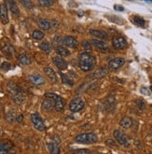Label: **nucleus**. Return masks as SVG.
Wrapping results in <instances>:
<instances>
[{
  "instance_id": "obj_34",
  "label": "nucleus",
  "mask_w": 152,
  "mask_h": 154,
  "mask_svg": "<svg viewBox=\"0 0 152 154\" xmlns=\"http://www.w3.org/2000/svg\"><path fill=\"white\" fill-rule=\"evenodd\" d=\"M81 44H82V47H83L84 50H86V51H92V45L90 44V42H88L86 40H83Z\"/></svg>"
},
{
  "instance_id": "obj_10",
  "label": "nucleus",
  "mask_w": 152,
  "mask_h": 154,
  "mask_svg": "<svg viewBox=\"0 0 152 154\" xmlns=\"http://www.w3.org/2000/svg\"><path fill=\"white\" fill-rule=\"evenodd\" d=\"M124 63H125V60L123 58H114L109 62L108 66L111 70H116L121 67L124 65Z\"/></svg>"
},
{
  "instance_id": "obj_13",
  "label": "nucleus",
  "mask_w": 152,
  "mask_h": 154,
  "mask_svg": "<svg viewBox=\"0 0 152 154\" xmlns=\"http://www.w3.org/2000/svg\"><path fill=\"white\" fill-rule=\"evenodd\" d=\"M52 61H53V64H54L57 66V68H59L60 70H65L67 67V63L65 61V59H62L60 56L53 57Z\"/></svg>"
},
{
  "instance_id": "obj_31",
  "label": "nucleus",
  "mask_w": 152,
  "mask_h": 154,
  "mask_svg": "<svg viewBox=\"0 0 152 154\" xmlns=\"http://www.w3.org/2000/svg\"><path fill=\"white\" fill-rule=\"evenodd\" d=\"M20 2L27 10H31L34 8V3L32 2V0H20Z\"/></svg>"
},
{
  "instance_id": "obj_26",
  "label": "nucleus",
  "mask_w": 152,
  "mask_h": 154,
  "mask_svg": "<svg viewBox=\"0 0 152 154\" xmlns=\"http://www.w3.org/2000/svg\"><path fill=\"white\" fill-rule=\"evenodd\" d=\"M56 52L59 54L60 56H68L69 54H70V52H69V51L65 48V47H64V46H58V47H56Z\"/></svg>"
},
{
  "instance_id": "obj_29",
  "label": "nucleus",
  "mask_w": 152,
  "mask_h": 154,
  "mask_svg": "<svg viewBox=\"0 0 152 154\" xmlns=\"http://www.w3.org/2000/svg\"><path fill=\"white\" fill-rule=\"evenodd\" d=\"M44 33L40 30H35L33 33H32V37L33 38L35 39H37V40H41L43 38H44Z\"/></svg>"
},
{
  "instance_id": "obj_3",
  "label": "nucleus",
  "mask_w": 152,
  "mask_h": 154,
  "mask_svg": "<svg viewBox=\"0 0 152 154\" xmlns=\"http://www.w3.org/2000/svg\"><path fill=\"white\" fill-rule=\"evenodd\" d=\"M76 142L81 144H93L98 140L97 135L94 133H85L78 134L75 137Z\"/></svg>"
},
{
  "instance_id": "obj_21",
  "label": "nucleus",
  "mask_w": 152,
  "mask_h": 154,
  "mask_svg": "<svg viewBox=\"0 0 152 154\" xmlns=\"http://www.w3.org/2000/svg\"><path fill=\"white\" fill-rule=\"evenodd\" d=\"M12 150V146L8 142H0V154L10 153Z\"/></svg>"
},
{
  "instance_id": "obj_11",
  "label": "nucleus",
  "mask_w": 152,
  "mask_h": 154,
  "mask_svg": "<svg viewBox=\"0 0 152 154\" xmlns=\"http://www.w3.org/2000/svg\"><path fill=\"white\" fill-rule=\"evenodd\" d=\"M0 19L3 23H8V7L5 3L0 4Z\"/></svg>"
},
{
  "instance_id": "obj_1",
  "label": "nucleus",
  "mask_w": 152,
  "mask_h": 154,
  "mask_svg": "<svg viewBox=\"0 0 152 154\" xmlns=\"http://www.w3.org/2000/svg\"><path fill=\"white\" fill-rule=\"evenodd\" d=\"M78 62H79L80 68L85 72H88V71H91L94 68L96 60L93 54L86 51V52H82L79 54Z\"/></svg>"
},
{
  "instance_id": "obj_39",
  "label": "nucleus",
  "mask_w": 152,
  "mask_h": 154,
  "mask_svg": "<svg viewBox=\"0 0 152 154\" xmlns=\"http://www.w3.org/2000/svg\"><path fill=\"white\" fill-rule=\"evenodd\" d=\"M114 8H115L116 11H124V8H123V7H120V6H118V5H116V6L114 7Z\"/></svg>"
},
{
  "instance_id": "obj_20",
  "label": "nucleus",
  "mask_w": 152,
  "mask_h": 154,
  "mask_svg": "<svg viewBox=\"0 0 152 154\" xmlns=\"http://www.w3.org/2000/svg\"><path fill=\"white\" fill-rule=\"evenodd\" d=\"M91 43L93 45L94 47H96L97 49H99L100 51H105L108 50V48H107V46H106V44H105V42L101 41V40H98V39H92V40H91Z\"/></svg>"
},
{
  "instance_id": "obj_12",
  "label": "nucleus",
  "mask_w": 152,
  "mask_h": 154,
  "mask_svg": "<svg viewBox=\"0 0 152 154\" xmlns=\"http://www.w3.org/2000/svg\"><path fill=\"white\" fill-rule=\"evenodd\" d=\"M62 44L65 45L66 47H69V48H72V49H75L78 47V40L73 38V37H65L64 39H62Z\"/></svg>"
},
{
  "instance_id": "obj_7",
  "label": "nucleus",
  "mask_w": 152,
  "mask_h": 154,
  "mask_svg": "<svg viewBox=\"0 0 152 154\" xmlns=\"http://www.w3.org/2000/svg\"><path fill=\"white\" fill-rule=\"evenodd\" d=\"M85 104H84V101L82 100L81 98H75L73 99L72 101L70 102L69 104V109L72 111V112H78L81 109H83Z\"/></svg>"
},
{
  "instance_id": "obj_41",
  "label": "nucleus",
  "mask_w": 152,
  "mask_h": 154,
  "mask_svg": "<svg viewBox=\"0 0 152 154\" xmlns=\"http://www.w3.org/2000/svg\"><path fill=\"white\" fill-rule=\"evenodd\" d=\"M145 1H147V2H151L152 3V0H145Z\"/></svg>"
},
{
  "instance_id": "obj_15",
  "label": "nucleus",
  "mask_w": 152,
  "mask_h": 154,
  "mask_svg": "<svg viewBox=\"0 0 152 154\" xmlns=\"http://www.w3.org/2000/svg\"><path fill=\"white\" fill-rule=\"evenodd\" d=\"M6 5L8 6V8H10V11H11V13L15 16H18L20 13L19 11V8H18L16 2L14 0H6Z\"/></svg>"
},
{
  "instance_id": "obj_16",
  "label": "nucleus",
  "mask_w": 152,
  "mask_h": 154,
  "mask_svg": "<svg viewBox=\"0 0 152 154\" xmlns=\"http://www.w3.org/2000/svg\"><path fill=\"white\" fill-rule=\"evenodd\" d=\"M42 108L46 111H50L53 109V108H54V100H53L52 98L46 97V99L42 103Z\"/></svg>"
},
{
  "instance_id": "obj_36",
  "label": "nucleus",
  "mask_w": 152,
  "mask_h": 154,
  "mask_svg": "<svg viewBox=\"0 0 152 154\" xmlns=\"http://www.w3.org/2000/svg\"><path fill=\"white\" fill-rule=\"evenodd\" d=\"M135 103H136V105L139 106L140 109H144V108H145V103L143 102L142 100H136Z\"/></svg>"
},
{
  "instance_id": "obj_17",
  "label": "nucleus",
  "mask_w": 152,
  "mask_h": 154,
  "mask_svg": "<svg viewBox=\"0 0 152 154\" xmlns=\"http://www.w3.org/2000/svg\"><path fill=\"white\" fill-rule=\"evenodd\" d=\"M92 35H93L94 38H97L99 39H107L108 38V35H107L105 32L101 31V30H95V29H91L89 31Z\"/></svg>"
},
{
  "instance_id": "obj_27",
  "label": "nucleus",
  "mask_w": 152,
  "mask_h": 154,
  "mask_svg": "<svg viewBox=\"0 0 152 154\" xmlns=\"http://www.w3.org/2000/svg\"><path fill=\"white\" fill-rule=\"evenodd\" d=\"M48 149L50 150V153L52 154H57L60 152L59 150V147H58V144L57 143H54V142H50L48 144Z\"/></svg>"
},
{
  "instance_id": "obj_40",
  "label": "nucleus",
  "mask_w": 152,
  "mask_h": 154,
  "mask_svg": "<svg viewBox=\"0 0 152 154\" xmlns=\"http://www.w3.org/2000/svg\"><path fill=\"white\" fill-rule=\"evenodd\" d=\"M16 120H17V122H22V120H23V115L17 116L16 117Z\"/></svg>"
},
{
  "instance_id": "obj_25",
  "label": "nucleus",
  "mask_w": 152,
  "mask_h": 154,
  "mask_svg": "<svg viewBox=\"0 0 152 154\" xmlns=\"http://www.w3.org/2000/svg\"><path fill=\"white\" fill-rule=\"evenodd\" d=\"M107 73V70L105 68H101L99 70H97L96 72H94L93 74H92L89 78H93V79H99V78H102L104 77L105 75H106Z\"/></svg>"
},
{
  "instance_id": "obj_4",
  "label": "nucleus",
  "mask_w": 152,
  "mask_h": 154,
  "mask_svg": "<svg viewBox=\"0 0 152 154\" xmlns=\"http://www.w3.org/2000/svg\"><path fill=\"white\" fill-rule=\"evenodd\" d=\"M46 97L52 98L54 100V108L56 111H62L65 107V99L62 98L61 96L52 94V93H48L46 94Z\"/></svg>"
},
{
  "instance_id": "obj_18",
  "label": "nucleus",
  "mask_w": 152,
  "mask_h": 154,
  "mask_svg": "<svg viewBox=\"0 0 152 154\" xmlns=\"http://www.w3.org/2000/svg\"><path fill=\"white\" fill-rule=\"evenodd\" d=\"M18 60H19L20 64L23 65V66H30L32 64L31 57L26 53H23V54H21V55H19Z\"/></svg>"
},
{
  "instance_id": "obj_19",
  "label": "nucleus",
  "mask_w": 152,
  "mask_h": 154,
  "mask_svg": "<svg viewBox=\"0 0 152 154\" xmlns=\"http://www.w3.org/2000/svg\"><path fill=\"white\" fill-rule=\"evenodd\" d=\"M44 72H45V74L47 75V77L51 81H53V82H56V81H57V76H56V73L54 72V70H53L51 67H50V66L45 67V68H44Z\"/></svg>"
},
{
  "instance_id": "obj_37",
  "label": "nucleus",
  "mask_w": 152,
  "mask_h": 154,
  "mask_svg": "<svg viewBox=\"0 0 152 154\" xmlns=\"http://www.w3.org/2000/svg\"><path fill=\"white\" fill-rule=\"evenodd\" d=\"M74 152L75 153H79V154H87V153H90L91 151L89 149H77Z\"/></svg>"
},
{
  "instance_id": "obj_6",
  "label": "nucleus",
  "mask_w": 152,
  "mask_h": 154,
  "mask_svg": "<svg viewBox=\"0 0 152 154\" xmlns=\"http://www.w3.org/2000/svg\"><path fill=\"white\" fill-rule=\"evenodd\" d=\"M0 50H1L2 53L8 58V59H12L14 56V48L10 42H2L0 45Z\"/></svg>"
},
{
  "instance_id": "obj_8",
  "label": "nucleus",
  "mask_w": 152,
  "mask_h": 154,
  "mask_svg": "<svg viewBox=\"0 0 152 154\" xmlns=\"http://www.w3.org/2000/svg\"><path fill=\"white\" fill-rule=\"evenodd\" d=\"M114 137L116 140H117V142L120 145H121L122 147H129V145H130L129 139L127 137V135L123 134L122 132H120L119 130L114 131Z\"/></svg>"
},
{
  "instance_id": "obj_23",
  "label": "nucleus",
  "mask_w": 152,
  "mask_h": 154,
  "mask_svg": "<svg viewBox=\"0 0 152 154\" xmlns=\"http://www.w3.org/2000/svg\"><path fill=\"white\" fill-rule=\"evenodd\" d=\"M38 26L40 27L42 30H49L50 27H51L50 22H48L45 19H39L38 21Z\"/></svg>"
},
{
  "instance_id": "obj_9",
  "label": "nucleus",
  "mask_w": 152,
  "mask_h": 154,
  "mask_svg": "<svg viewBox=\"0 0 152 154\" xmlns=\"http://www.w3.org/2000/svg\"><path fill=\"white\" fill-rule=\"evenodd\" d=\"M112 44H113V47L116 50H122L124 48H126L127 46V41L123 37H115L112 40Z\"/></svg>"
},
{
  "instance_id": "obj_22",
  "label": "nucleus",
  "mask_w": 152,
  "mask_h": 154,
  "mask_svg": "<svg viewBox=\"0 0 152 154\" xmlns=\"http://www.w3.org/2000/svg\"><path fill=\"white\" fill-rule=\"evenodd\" d=\"M120 124V126H121L122 128L128 129V128H130L131 126H132V121L131 118H129V117H124V118H122V119H121Z\"/></svg>"
},
{
  "instance_id": "obj_5",
  "label": "nucleus",
  "mask_w": 152,
  "mask_h": 154,
  "mask_svg": "<svg viewBox=\"0 0 152 154\" xmlns=\"http://www.w3.org/2000/svg\"><path fill=\"white\" fill-rule=\"evenodd\" d=\"M31 121H32V123L34 125V127L37 129L38 131L42 132V131H44V130L46 129L44 121L42 120V118L38 113H33L31 115Z\"/></svg>"
},
{
  "instance_id": "obj_30",
  "label": "nucleus",
  "mask_w": 152,
  "mask_h": 154,
  "mask_svg": "<svg viewBox=\"0 0 152 154\" xmlns=\"http://www.w3.org/2000/svg\"><path fill=\"white\" fill-rule=\"evenodd\" d=\"M54 3V0H38V5L41 7H51Z\"/></svg>"
},
{
  "instance_id": "obj_24",
  "label": "nucleus",
  "mask_w": 152,
  "mask_h": 154,
  "mask_svg": "<svg viewBox=\"0 0 152 154\" xmlns=\"http://www.w3.org/2000/svg\"><path fill=\"white\" fill-rule=\"evenodd\" d=\"M39 48H40V50L42 51H44L45 53H50V51H51V50H52V46H51V44L50 43H49V42H47V41H45V42H42L40 45H39Z\"/></svg>"
},
{
  "instance_id": "obj_33",
  "label": "nucleus",
  "mask_w": 152,
  "mask_h": 154,
  "mask_svg": "<svg viewBox=\"0 0 152 154\" xmlns=\"http://www.w3.org/2000/svg\"><path fill=\"white\" fill-rule=\"evenodd\" d=\"M62 82L69 84V85H73V80L71 79L70 78H68L67 76H64L62 74Z\"/></svg>"
},
{
  "instance_id": "obj_35",
  "label": "nucleus",
  "mask_w": 152,
  "mask_h": 154,
  "mask_svg": "<svg viewBox=\"0 0 152 154\" xmlns=\"http://www.w3.org/2000/svg\"><path fill=\"white\" fill-rule=\"evenodd\" d=\"M1 68H2L3 70H5V71H8V69L11 68V65L8 64V63L5 62V63H3V64L1 65Z\"/></svg>"
},
{
  "instance_id": "obj_38",
  "label": "nucleus",
  "mask_w": 152,
  "mask_h": 154,
  "mask_svg": "<svg viewBox=\"0 0 152 154\" xmlns=\"http://www.w3.org/2000/svg\"><path fill=\"white\" fill-rule=\"evenodd\" d=\"M105 144L108 145V146H115V142L112 140V139H107L105 141Z\"/></svg>"
},
{
  "instance_id": "obj_2",
  "label": "nucleus",
  "mask_w": 152,
  "mask_h": 154,
  "mask_svg": "<svg viewBox=\"0 0 152 154\" xmlns=\"http://www.w3.org/2000/svg\"><path fill=\"white\" fill-rule=\"evenodd\" d=\"M7 90L8 94L13 99V101L17 104H23L25 101V96L23 91L13 82H10L7 86Z\"/></svg>"
},
{
  "instance_id": "obj_32",
  "label": "nucleus",
  "mask_w": 152,
  "mask_h": 154,
  "mask_svg": "<svg viewBox=\"0 0 152 154\" xmlns=\"http://www.w3.org/2000/svg\"><path fill=\"white\" fill-rule=\"evenodd\" d=\"M16 115L14 113V111H10L7 114V120L10 122H13L16 120Z\"/></svg>"
},
{
  "instance_id": "obj_28",
  "label": "nucleus",
  "mask_w": 152,
  "mask_h": 154,
  "mask_svg": "<svg viewBox=\"0 0 152 154\" xmlns=\"http://www.w3.org/2000/svg\"><path fill=\"white\" fill-rule=\"evenodd\" d=\"M132 23L135 25L139 26V27H144L145 26V20L143 19L142 17L139 16H135L132 17Z\"/></svg>"
},
{
  "instance_id": "obj_42",
  "label": "nucleus",
  "mask_w": 152,
  "mask_h": 154,
  "mask_svg": "<svg viewBox=\"0 0 152 154\" xmlns=\"http://www.w3.org/2000/svg\"><path fill=\"white\" fill-rule=\"evenodd\" d=\"M150 91H151V92H152V86H150Z\"/></svg>"
},
{
  "instance_id": "obj_14",
  "label": "nucleus",
  "mask_w": 152,
  "mask_h": 154,
  "mask_svg": "<svg viewBox=\"0 0 152 154\" xmlns=\"http://www.w3.org/2000/svg\"><path fill=\"white\" fill-rule=\"evenodd\" d=\"M28 79H29L30 82L33 83L34 85H41L45 82L43 77H41L38 74H33V75L28 76Z\"/></svg>"
}]
</instances>
